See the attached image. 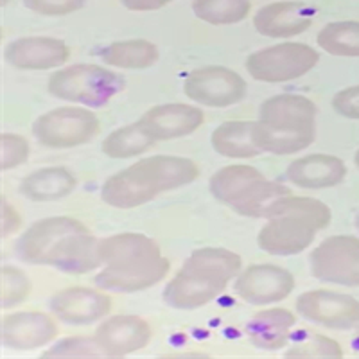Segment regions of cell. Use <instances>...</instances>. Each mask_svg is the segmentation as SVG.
<instances>
[{
    "mask_svg": "<svg viewBox=\"0 0 359 359\" xmlns=\"http://www.w3.org/2000/svg\"><path fill=\"white\" fill-rule=\"evenodd\" d=\"M320 49L338 57H359V22H331L316 36Z\"/></svg>",
    "mask_w": 359,
    "mask_h": 359,
    "instance_id": "4316f807",
    "label": "cell"
},
{
    "mask_svg": "<svg viewBox=\"0 0 359 359\" xmlns=\"http://www.w3.org/2000/svg\"><path fill=\"white\" fill-rule=\"evenodd\" d=\"M57 336V325L50 316L43 313L8 314L0 323V338L2 345L13 351H34Z\"/></svg>",
    "mask_w": 359,
    "mask_h": 359,
    "instance_id": "e0dca14e",
    "label": "cell"
},
{
    "mask_svg": "<svg viewBox=\"0 0 359 359\" xmlns=\"http://www.w3.org/2000/svg\"><path fill=\"white\" fill-rule=\"evenodd\" d=\"M29 11L41 17H67L79 11L86 4V0H24Z\"/></svg>",
    "mask_w": 359,
    "mask_h": 359,
    "instance_id": "1f68e13d",
    "label": "cell"
},
{
    "mask_svg": "<svg viewBox=\"0 0 359 359\" xmlns=\"http://www.w3.org/2000/svg\"><path fill=\"white\" fill-rule=\"evenodd\" d=\"M210 192L217 201L246 217H266L282 196L291 194L290 189L268 180L252 165H226L214 172Z\"/></svg>",
    "mask_w": 359,
    "mask_h": 359,
    "instance_id": "8992f818",
    "label": "cell"
},
{
    "mask_svg": "<svg viewBox=\"0 0 359 359\" xmlns=\"http://www.w3.org/2000/svg\"><path fill=\"white\" fill-rule=\"evenodd\" d=\"M297 323V316L291 311L275 307L257 313L246 323V334L252 345L261 351H278L286 347L291 339V329Z\"/></svg>",
    "mask_w": 359,
    "mask_h": 359,
    "instance_id": "7402d4cb",
    "label": "cell"
},
{
    "mask_svg": "<svg viewBox=\"0 0 359 359\" xmlns=\"http://www.w3.org/2000/svg\"><path fill=\"white\" fill-rule=\"evenodd\" d=\"M313 25V9L304 2H271L262 6L255 17L253 27L268 38H293L306 33Z\"/></svg>",
    "mask_w": 359,
    "mask_h": 359,
    "instance_id": "d6986e66",
    "label": "cell"
},
{
    "mask_svg": "<svg viewBox=\"0 0 359 359\" xmlns=\"http://www.w3.org/2000/svg\"><path fill=\"white\" fill-rule=\"evenodd\" d=\"M192 11L210 25H232L248 17L252 0H194Z\"/></svg>",
    "mask_w": 359,
    "mask_h": 359,
    "instance_id": "83f0119b",
    "label": "cell"
},
{
    "mask_svg": "<svg viewBox=\"0 0 359 359\" xmlns=\"http://www.w3.org/2000/svg\"><path fill=\"white\" fill-rule=\"evenodd\" d=\"M318 60V50H314L309 45L287 41L250 54L246 60V70L257 81L284 83L306 76Z\"/></svg>",
    "mask_w": 359,
    "mask_h": 359,
    "instance_id": "ba28073f",
    "label": "cell"
},
{
    "mask_svg": "<svg viewBox=\"0 0 359 359\" xmlns=\"http://www.w3.org/2000/svg\"><path fill=\"white\" fill-rule=\"evenodd\" d=\"M99 133V121L90 110L63 107L38 117L33 135L40 144L53 149H69L90 142Z\"/></svg>",
    "mask_w": 359,
    "mask_h": 359,
    "instance_id": "9c48e42d",
    "label": "cell"
},
{
    "mask_svg": "<svg viewBox=\"0 0 359 359\" xmlns=\"http://www.w3.org/2000/svg\"><path fill=\"white\" fill-rule=\"evenodd\" d=\"M347 168L341 158L334 155H307L290 163L286 176L294 187L329 189L345 178Z\"/></svg>",
    "mask_w": 359,
    "mask_h": 359,
    "instance_id": "44dd1931",
    "label": "cell"
},
{
    "mask_svg": "<svg viewBox=\"0 0 359 359\" xmlns=\"http://www.w3.org/2000/svg\"><path fill=\"white\" fill-rule=\"evenodd\" d=\"M155 142L139 123H135L108 135L102 142V153L110 158H131L149 151Z\"/></svg>",
    "mask_w": 359,
    "mask_h": 359,
    "instance_id": "484cf974",
    "label": "cell"
},
{
    "mask_svg": "<svg viewBox=\"0 0 359 359\" xmlns=\"http://www.w3.org/2000/svg\"><path fill=\"white\" fill-rule=\"evenodd\" d=\"M297 313L302 318L329 329H352L359 325V302L334 291H307L297 298Z\"/></svg>",
    "mask_w": 359,
    "mask_h": 359,
    "instance_id": "4fadbf2b",
    "label": "cell"
},
{
    "mask_svg": "<svg viewBox=\"0 0 359 359\" xmlns=\"http://www.w3.org/2000/svg\"><path fill=\"white\" fill-rule=\"evenodd\" d=\"M316 135V107L306 95L280 94L266 99L253 126L262 153L293 155L311 146Z\"/></svg>",
    "mask_w": 359,
    "mask_h": 359,
    "instance_id": "5b68a950",
    "label": "cell"
},
{
    "mask_svg": "<svg viewBox=\"0 0 359 359\" xmlns=\"http://www.w3.org/2000/svg\"><path fill=\"white\" fill-rule=\"evenodd\" d=\"M47 88L50 95L63 101L79 102L90 108H101L126 88V81L123 76L104 67L81 63L54 72L49 78Z\"/></svg>",
    "mask_w": 359,
    "mask_h": 359,
    "instance_id": "52a82bcc",
    "label": "cell"
},
{
    "mask_svg": "<svg viewBox=\"0 0 359 359\" xmlns=\"http://www.w3.org/2000/svg\"><path fill=\"white\" fill-rule=\"evenodd\" d=\"M18 224H20V217L13 210L11 205L4 200L2 201V237L15 232L18 229Z\"/></svg>",
    "mask_w": 359,
    "mask_h": 359,
    "instance_id": "d590c367",
    "label": "cell"
},
{
    "mask_svg": "<svg viewBox=\"0 0 359 359\" xmlns=\"http://www.w3.org/2000/svg\"><path fill=\"white\" fill-rule=\"evenodd\" d=\"M78 180L65 168H43L25 176L20 184V192L27 200L45 203L69 196L76 189Z\"/></svg>",
    "mask_w": 359,
    "mask_h": 359,
    "instance_id": "603a6c76",
    "label": "cell"
},
{
    "mask_svg": "<svg viewBox=\"0 0 359 359\" xmlns=\"http://www.w3.org/2000/svg\"><path fill=\"white\" fill-rule=\"evenodd\" d=\"M318 226L306 216L282 210L269 217L259 232L257 245L271 255H297L309 248Z\"/></svg>",
    "mask_w": 359,
    "mask_h": 359,
    "instance_id": "7c38bea8",
    "label": "cell"
},
{
    "mask_svg": "<svg viewBox=\"0 0 359 359\" xmlns=\"http://www.w3.org/2000/svg\"><path fill=\"white\" fill-rule=\"evenodd\" d=\"M354 162H355V165H358V168H359V149H358V153H355V158H354Z\"/></svg>",
    "mask_w": 359,
    "mask_h": 359,
    "instance_id": "74e56055",
    "label": "cell"
},
{
    "mask_svg": "<svg viewBox=\"0 0 359 359\" xmlns=\"http://www.w3.org/2000/svg\"><path fill=\"white\" fill-rule=\"evenodd\" d=\"M253 126L250 121H230L214 130L212 147L219 155L229 158H252L261 155V149L253 140Z\"/></svg>",
    "mask_w": 359,
    "mask_h": 359,
    "instance_id": "cb8c5ba5",
    "label": "cell"
},
{
    "mask_svg": "<svg viewBox=\"0 0 359 359\" xmlns=\"http://www.w3.org/2000/svg\"><path fill=\"white\" fill-rule=\"evenodd\" d=\"M6 62L20 70H50L69 62V45L60 38L25 36L11 41L4 50Z\"/></svg>",
    "mask_w": 359,
    "mask_h": 359,
    "instance_id": "9a60e30c",
    "label": "cell"
},
{
    "mask_svg": "<svg viewBox=\"0 0 359 359\" xmlns=\"http://www.w3.org/2000/svg\"><path fill=\"white\" fill-rule=\"evenodd\" d=\"M293 345L286 355H300V358H341L343 351L339 343L327 336L302 329L297 336H291Z\"/></svg>",
    "mask_w": 359,
    "mask_h": 359,
    "instance_id": "f1b7e54d",
    "label": "cell"
},
{
    "mask_svg": "<svg viewBox=\"0 0 359 359\" xmlns=\"http://www.w3.org/2000/svg\"><path fill=\"white\" fill-rule=\"evenodd\" d=\"M351 347H352V351L355 352V354H359V329L354 332V336H352Z\"/></svg>",
    "mask_w": 359,
    "mask_h": 359,
    "instance_id": "8d00e7d4",
    "label": "cell"
},
{
    "mask_svg": "<svg viewBox=\"0 0 359 359\" xmlns=\"http://www.w3.org/2000/svg\"><path fill=\"white\" fill-rule=\"evenodd\" d=\"M184 92L205 107L226 108L245 99L246 81L232 69L210 65L192 70L185 78Z\"/></svg>",
    "mask_w": 359,
    "mask_h": 359,
    "instance_id": "8fae6325",
    "label": "cell"
},
{
    "mask_svg": "<svg viewBox=\"0 0 359 359\" xmlns=\"http://www.w3.org/2000/svg\"><path fill=\"white\" fill-rule=\"evenodd\" d=\"M160 53L156 45L147 40L114 41L101 50V60L117 69L142 70L158 62Z\"/></svg>",
    "mask_w": 359,
    "mask_h": 359,
    "instance_id": "d4e9b609",
    "label": "cell"
},
{
    "mask_svg": "<svg viewBox=\"0 0 359 359\" xmlns=\"http://www.w3.org/2000/svg\"><path fill=\"white\" fill-rule=\"evenodd\" d=\"M203 111L191 104H160L147 110L139 124L155 140H171L194 133L203 124Z\"/></svg>",
    "mask_w": 359,
    "mask_h": 359,
    "instance_id": "ffe728a7",
    "label": "cell"
},
{
    "mask_svg": "<svg viewBox=\"0 0 359 359\" xmlns=\"http://www.w3.org/2000/svg\"><path fill=\"white\" fill-rule=\"evenodd\" d=\"M97 253L104 269L95 275L94 282L104 291H144L163 280L171 268L160 246L142 233H117L99 239Z\"/></svg>",
    "mask_w": 359,
    "mask_h": 359,
    "instance_id": "7a4b0ae2",
    "label": "cell"
},
{
    "mask_svg": "<svg viewBox=\"0 0 359 359\" xmlns=\"http://www.w3.org/2000/svg\"><path fill=\"white\" fill-rule=\"evenodd\" d=\"M332 108L341 117L359 121V85L345 88L332 97Z\"/></svg>",
    "mask_w": 359,
    "mask_h": 359,
    "instance_id": "836d02e7",
    "label": "cell"
},
{
    "mask_svg": "<svg viewBox=\"0 0 359 359\" xmlns=\"http://www.w3.org/2000/svg\"><path fill=\"white\" fill-rule=\"evenodd\" d=\"M102 351L95 338H65L45 351L43 355H101Z\"/></svg>",
    "mask_w": 359,
    "mask_h": 359,
    "instance_id": "d6a6232c",
    "label": "cell"
},
{
    "mask_svg": "<svg viewBox=\"0 0 359 359\" xmlns=\"http://www.w3.org/2000/svg\"><path fill=\"white\" fill-rule=\"evenodd\" d=\"M355 226H358V229H359V216H358V219H355Z\"/></svg>",
    "mask_w": 359,
    "mask_h": 359,
    "instance_id": "f35d334b",
    "label": "cell"
},
{
    "mask_svg": "<svg viewBox=\"0 0 359 359\" xmlns=\"http://www.w3.org/2000/svg\"><path fill=\"white\" fill-rule=\"evenodd\" d=\"M241 273V257L224 248H200L189 255L163 290V302L175 309H198L219 297Z\"/></svg>",
    "mask_w": 359,
    "mask_h": 359,
    "instance_id": "277c9868",
    "label": "cell"
},
{
    "mask_svg": "<svg viewBox=\"0 0 359 359\" xmlns=\"http://www.w3.org/2000/svg\"><path fill=\"white\" fill-rule=\"evenodd\" d=\"M314 278L329 284L359 287V239L354 236L327 237L309 257Z\"/></svg>",
    "mask_w": 359,
    "mask_h": 359,
    "instance_id": "30bf717a",
    "label": "cell"
},
{
    "mask_svg": "<svg viewBox=\"0 0 359 359\" xmlns=\"http://www.w3.org/2000/svg\"><path fill=\"white\" fill-rule=\"evenodd\" d=\"M95 239L74 217H47L33 223L17 241V255L29 264H47L65 273L83 275L101 266Z\"/></svg>",
    "mask_w": 359,
    "mask_h": 359,
    "instance_id": "6da1fadb",
    "label": "cell"
},
{
    "mask_svg": "<svg viewBox=\"0 0 359 359\" xmlns=\"http://www.w3.org/2000/svg\"><path fill=\"white\" fill-rule=\"evenodd\" d=\"M200 169L184 156L156 155L133 163L104 182L102 201L115 208H133L151 201L162 192L192 184Z\"/></svg>",
    "mask_w": 359,
    "mask_h": 359,
    "instance_id": "3957f363",
    "label": "cell"
},
{
    "mask_svg": "<svg viewBox=\"0 0 359 359\" xmlns=\"http://www.w3.org/2000/svg\"><path fill=\"white\" fill-rule=\"evenodd\" d=\"M151 336L146 320L133 314H117L97 327L94 338L104 355H126L146 347Z\"/></svg>",
    "mask_w": 359,
    "mask_h": 359,
    "instance_id": "ac0fdd59",
    "label": "cell"
},
{
    "mask_svg": "<svg viewBox=\"0 0 359 359\" xmlns=\"http://www.w3.org/2000/svg\"><path fill=\"white\" fill-rule=\"evenodd\" d=\"M49 309L70 325H88L104 318L111 309V298L90 287H69L54 294Z\"/></svg>",
    "mask_w": 359,
    "mask_h": 359,
    "instance_id": "2e32d148",
    "label": "cell"
},
{
    "mask_svg": "<svg viewBox=\"0 0 359 359\" xmlns=\"http://www.w3.org/2000/svg\"><path fill=\"white\" fill-rule=\"evenodd\" d=\"M0 149H2V155H0V168L4 169H13L18 168L27 160L29 156V144L24 137L13 133H4L0 137Z\"/></svg>",
    "mask_w": 359,
    "mask_h": 359,
    "instance_id": "4dcf8cb0",
    "label": "cell"
},
{
    "mask_svg": "<svg viewBox=\"0 0 359 359\" xmlns=\"http://www.w3.org/2000/svg\"><path fill=\"white\" fill-rule=\"evenodd\" d=\"M171 2L175 0H121V4L130 11H156Z\"/></svg>",
    "mask_w": 359,
    "mask_h": 359,
    "instance_id": "e575fe53",
    "label": "cell"
},
{
    "mask_svg": "<svg viewBox=\"0 0 359 359\" xmlns=\"http://www.w3.org/2000/svg\"><path fill=\"white\" fill-rule=\"evenodd\" d=\"M294 290V277L287 269L273 264H253L239 273L236 293L252 306L280 302Z\"/></svg>",
    "mask_w": 359,
    "mask_h": 359,
    "instance_id": "5bb4252c",
    "label": "cell"
},
{
    "mask_svg": "<svg viewBox=\"0 0 359 359\" xmlns=\"http://www.w3.org/2000/svg\"><path fill=\"white\" fill-rule=\"evenodd\" d=\"M29 291H31V282L24 271L15 266L2 268V304H0L2 309H9L24 302Z\"/></svg>",
    "mask_w": 359,
    "mask_h": 359,
    "instance_id": "f546056e",
    "label": "cell"
}]
</instances>
